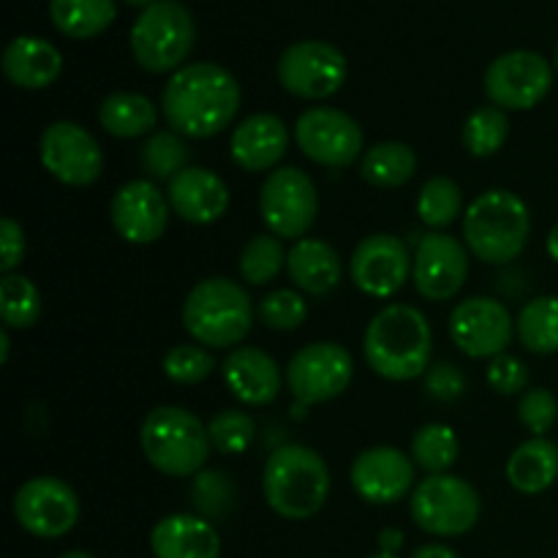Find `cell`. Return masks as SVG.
I'll return each instance as SVG.
<instances>
[{
    "instance_id": "1",
    "label": "cell",
    "mask_w": 558,
    "mask_h": 558,
    "mask_svg": "<svg viewBox=\"0 0 558 558\" xmlns=\"http://www.w3.org/2000/svg\"><path fill=\"white\" fill-rule=\"evenodd\" d=\"M240 82L218 63H191L169 76L161 96L163 118L169 129L191 140H210L238 118Z\"/></svg>"
},
{
    "instance_id": "2",
    "label": "cell",
    "mask_w": 558,
    "mask_h": 558,
    "mask_svg": "<svg viewBox=\"0 0 558 558\" xmlns=\"http://www.w3.org/2000/svg\"><path fill=\"white\" fill-rule=\"evenodd\" d=\"M371 368L390 381H412L428 374L434 332L414 305H387L371 319L363 338Z\"/></svg>"
},
{
    "instance_id": "3",
    "label": "cell",
    "mask_w": 558,
    "mask_h": 558,
    "mask_svg": "<svg viewBox=\"0 0 558 558\" xmlns=\"http://www.w3.org/2000/svg\"><path fill=\"white\" fill-rule=\"evenodd\" d=\"M262 490L276 515L287 521H305L314 518L330 496V469L311 447H278L265 463Z\"/></svg>"
},
{
    "instance_id": "4",
    "label": "cell",
    "mask_w": 558,
    "mask_h": 558,
    "mask_svg": "<svg viewBox=\"0 0 558 558\" xmlns=\"http://www.w3.org/2000/svg\"><path fill=\"white\" fill-rule=\"evenodd\" d=\"M532 234L526 202L505 189L480 194L463 213V240L485 265H505L521 256Z\"/></svg>"
},
{
    "instance_id": "5",
    "label": "cell",
    "mask_w": 558,
    "mask_h": 558,
    "mask_svg": "<svg viewBox=\"0 0 558 558\" xmlns=\"http://www.w3.org/2000/svg\"><path fill=\"white\" fill-rule=\"evenodd\" d=\"M183 325L199 347H238L254 325V303L232 278H205L185 298Z\"/></svg>"
},
{
    "instance_id": "6",
    "label": "cell",
    "mask_w": 558,
    "mask_h": 558,
    "mask_svg": "<svg viewBox=\"0 0 558 558\" xmlns=\"http://www.w3.org/2000/svg\"><path fill=\"white\" fill-rule=\"evenodd\" d=\"M140 445L147 463L167 477H194L213 450L207 425L183 407H158L145 417Z\"/></svg>"
},
{
    "instance_id": "7",
    "label": "cell",
    "mask_w": 558,
    "mask_h": 558,
    "mask_svg": "<svg viewBox=\"0 0 558 558\" xmlns=\"http://www.w3.org/2000/svg\"><path fill=\"white\" fill-rule=\"evenodd\" d=\"M194 41V16L178 0H156L140 11L131 27V54L150 74L183 69Z\"/></svg>"
},
{
    "instance_id": "8",
    "label": "cell",
    "mask_w": 558,
    "mask_h": 558,
    "mask_svg": "<svg viewBox=\"0 0 558 558\" xmlns=\"http://www.w3.org/2000/svg\"><path fill=\"white\" fill-rule=\"evenodd\" d=\"M412 521L434 537H461L480 521L483 501L474 485L456 474H428L409 496Z\"/></svg>"
},
{
    "instance_id": "9",
    "label": "cell",
    "mask_w": 558,
    "mask_h": 558,
    "mask_svg": "<svg viewBox=\"0 0 558 558\" xmlns=\"http://www.w3.org/2000/svg\"><path fill=\"white\" fill-rule=\"evenodd\" d=\"M259 213L267 232L281 240H303L319 216V194L303 169L278 167L259 191Z\"/></svg>"
},
{
    "instance_id": "10",
    "label": "cell",
    "mask_w": 558,
    "mask_h": 558,
    "mask_svg": "<svg viewBox=\"0 0 558 558\" xmlns=\"http://www.w3.org/2000/svg\"><path fill=\"white\" fill-rule=\"evenodd\" d=\"M349 63L338 47L327 41H298L283 49L278 60V82L283 90L308 101H322L347 82Z\"/></svg>"
},
{
    "instance_id": "11",
    "label": "cell",
    "mask_w": 558,
    "mask_h": 558,
    "mask_svg": "<svg viewBox=\"0 0 558 558\" xmlns=\"http://www.w3.org/2000/svg\"><path fill=\"white\" fill-rule=\"evenodd\" d=\"M354 374L352 354L336 341H316L300 349L287 365V385L303 407L341 396Z\"/></svg>"
},
{
    "instance_id": "12",
    "label": "cell",
    "mask_w": 558,
    "mask_h": 558,
    "mask_svg": "<svg viewBox=\"0 0 558 558\" xmlns=\"http://www.w3.org/2000/svg\"><path fill=\"white\" fill-rule=\"evenodd\" d=\"M38 156L44 169L71 189L96 183L104 172L101 145L90 131L71 120H58L44 129L38 140Z\"/></svg>"
},
{
    "instance_id": "13",
    "label": "cell",
    "mask_w": 558,
    "mask_h": 558,
    "mask_svg": "<svg viewBox=\"0 0 558 558\" xmlns=\"http://www.w3.org/2000/svg\"><path fill=\"white\" fill-rule=\"evenodd\" d=\"M554 85V69L532 49L499 54L485 71V93L499 109H534Z\"/></svg>"
},
{
    "instance_id": "14",
    "label": "cell",
    "mask_w": 558,
    "mask_h": 558,
    "mask_svg": "<svg viewBox=\"0 0 558 558\" xmlns=\"http://www.w3.org/2000/svg\"><path fill=\"white\" fill-rule=\"evenodd\" d=\"M294 140L311 161L332 169L349 167L363 153V129L336 107L305 109L294 125Z\"/></svg>"
},
{
    "instance_id": "15",
    "label": "cell",
    "mask_w": 558,
    "mask_h": 558,
    "mask_svg": "<svg viewBox=\"0 0 558 558\" xmlns=\"http://www.w3.org/2000/svg\"><path fill=\"white\" fill-rule=\"evenodd\" d=\"M14 518L33 537L58 539L80 521V499L63 480L33 477L16 490Z\"/></svg>"
},
{
    "instance_id": "16",
    "label": "cell",
    "mask_w": 558,
    "mask_h": 558,
    "mask_svg": "<svg viewBox=\"0 0 558 558\" xmlns=\"http://www.w3.org/2000/svg\"><path fill=\"white\" fill-rule=\"evenodd\" d=\"M414 270L412 254L407 243L392 234H368L354 248L352 262H349V276L352 283L368 298H392L401 292L403 283L409 281Z\"/></svg>"
},
{
    "instance_id": "17",
    "label": "cell",
    "mask_w": 558,
    "mask_h": 558,
    "mask_svg": "<svg viewBox=\"0 0 558 558\" xmlns=\"http://www.w3.org/2000/svg\"><path fill=\"white\" fill-rule=\"evenodd\" d=\"M515 322L494 298H469L450 316V336L469 357H499L510 347Z\"/></svg>"
},
{
    "instance_id": "18",
    "label": "cell",
    "mask_w": 558,
    "mask_h": 558,
    "mask_svg": "<svg viewBox=\"0 0 558 558\" xmlns=\"http://www.w3.org/2000/svg\"><path fill=\"white\" fill-rule=\"evenodd\" d=\"M414 287L425 300H452L469 276V251L447 232L423 234L414 254Z\"/></svg>"
},
{
    "instance_id": "19",
    "label": "cell",
    "mask_w": 558,
    "mask_h": 558,
    "mask_svg": "<svg viewBox=\"0 0 558 558\" xmlns=\"http://www.w3.org/2000/svg\"><path fill=\"white\" fill-rule=\"evenodd\" d=\"M169 210V199L150 180H131L114 191L109 202V221L125 243L150 245L167 232Z\"/></svg>"
},
{
    "instance_id": "20",
    "label": "cell",
    "mask_w": 558,
    "mask_h": 558,
    "mask_svg": "<svg viewBox=\"0 0 558 558\" xmlns=\"http://www.w3.org/2000/svg\"><path fill=\"white\" fill-rule=\"evenodd\" d=\"M412 456L398 447H368L352 463V488L368 505H396L412 496L414 485Z\"/></svg>"
},
{
    "instance_id": "21",
    "label": "cell",
    "mask_w": 558,
    "mask_h": 558,
    "mask_svg": "<svg viewBox=\"0 0 558 558\" xmlns=\"http://www.w3.org/2000/svg\"><path fill=\"white\" fill-rule=\"evenodd\" d=\"M289 147V131L278 114H248L232 134V161L243 172H272L283 161Z\"/></svg>"
},
{
    "instance_id": "22",
    "label": "cell",
    "mask_w": 558,
    "mask_h": 558,
    "mask_svg": "<svg viewBox=\"0 0 558 558\" xmlns=\"http://www.w3.org/2000/svg\"><path fill=\"white\" fill-rule=\"evenodd\" d=\"M167 199L174 216L196 223V227H205V223H216L227 213L229 189L210 169L189 167L178 178L169 180Z\"/></svg>"
},
{
    "instance_id": "23",
    "label": "cell",
    "mask_w": 558,
    "mask_h": 558,
    "mask_svg": "<svg viewBox=\"0 0 558 558\" xmlns=\"http://www.w3.org/2000/svg\"><path fill=\"white\" fill-rule=\"evenodd\" d=\"M223 381L245 407H267L281 396V368L256 347H238L223 360Z\"/></svg>"
},
{
    "instance_id": "24",
    "label": "cell",
    "mask_w": 558,
    "mask_h": 558,
    "mask_svg": "<svg viewBox=\"0 0 558 558\" xmlns=\"http://www.w3.org/2000/svg\"><path fill=\"white\" fill-rule=\"evenodd\" d=\"M150 550L156 558H218L221 537L207 518L174 512L153 526Z\"/></svg>"
},
{
    "instance_id": "25",
    "label": "cell",
    "mask_w": 558,
    "mask_h": 558,
    "mask_svg": "<svg viewBox=\"0 0 558 558\" xmlns=\"http://www.w3.org/2000/svg\"><path fill=\"white\" fill-rule=\"evenodd\" d=\"M63 71V54L38 36H16L3 52V74L22 90L49 87Z\"/></svg>"
},
{
    "instance_id": "26",
    "label": "cell",
    "mask_w": 558,
    "mask_h": 558,
    "mask_svg": "<svg viewBox=\"0 0 558 558\" xmlns=\"http://www.w3.org/2000/svg\"><path fill=\"white\" fill-rule=\"evenodd\" d=\"M287 272L294 287L314 298H325L341 283L343 262L332 245L325 240L303 238L292 245L287 259Z\"/></svg>"
},
{
    "instance_id": "27",
    "label": "cell",
    "mask_w": 558,
    "mask_h": 558,
    "mask_svg": "<svg viewBox=\"0 0 558 558\" xmlns=\"http://www.w3.org/2000/svg\"><path fill=\"white\" fill-rule=\"evenodd\" d=\"M558 477V445L545 436L523 441L507 461V480L515 490L537 496L548 490Z\"/></svg>"
},
{
    "instance_id": "28",
    "label": "cell",
    "mask_w": 558,
    "mask_h": 558,
    "mask_svg": "<svg viewBox=\"0 0 558 558\" xmlns=\"http://www.w3.org/2000/svg\"><path fill=\"white\" fill-rule=\"evenodd\" d=\"M98 120L107 134L118 136V140H136V136L153 134L158 112L150 98L142 93L118 90L104 98L98 107Z\"/></svg>"
},
{
    "instance_id": "29",
    "label": "cell",
    "mask_w": 558,
    "mask_h": 558,
    "mask_svg": "<svg viewBox=\"0 0 558 558\" xmlns=\"http://www.w3.org/2000/svg\"><path fill=\"white\" fill-rule=\"evenodd\" d=\"M114 14V0H49L52 25L76 41L101 36L112 25Z\"/></svg>"
},
{
    "instance_id": "30",
    "label": "cell",
    "mask_w": 558,
    "mask_h": 558,
    "mask_svg": "<svg viewBox=\"0 0 558 558\" xmlns=\"http://www.w3.org/2000/svg\"><path fill=\"white\" fill-rule=\"evenodd\" d=\"M417 172V156L403 142H379L371 147L360 163L365 183L376 189H401Z\"/></svg>"
},
{
    "instance_id": "31",
    "label": "cell",
    "mask_w": 558,
    "mask_h": 558,
    "mask_svg": "<svg viewBox=\"0 0 558 558\" xmlns=\"http://www.w3.org/2000/svg\"><path fill=\"white\" fill-rule=\"evenodd\" d=\"M515 332L523 347L534 354L558 352V298L545 294L526 303L518 314Z\"/></svg>"
},
{
    "instance_id": "32",
    "label": "cell",
    "mask_w": 558,
    "mask_h": 558,
    "mask_svg": "<svg viewBox=\"0 0 558 558\" xmlns=\"http://www.w3.org/2000/svg\"><path fill=\"white\" fill-rule=\"evenodd\" d=\"M289 254L283 251V240L276 238L272 232L256 234L240 251V276L248 281L251 287H265V283L276 281L281 270L287 267Z\"/></svg>"
},
{
    "instance_id": "33",
    "label": "cell",
    "mask_w": 558,
    "mask_h": 558,
    "mask_svg": "<svg viewBox=\"0 0 558 558\" xmlns=\"http://www.w3.org/2000/svg\"><path fill=\"white\" fill-rule=\"evenodd\" d=\"M189 142L178 131H153L140 147V163L153 180H174L189 169Z\"/></svg>"
},
{
    "instance_id": "34",
    "label": "cell",
    "mask_w": 558,
    "mask_h": 558,
    "mask_svg": "<svg viewBox=\"0 0 558 558\" xmlns=\"http://www.w3.org/2000/svg\"><path fill=\"white\" fill-rule=\"evenodd\" d=\"M417 216L434 232L452 227L463 216V191L450 178H430L420 189Z\"/></svg>"
},
{
    "instance_id": "35",
    "label": "cell",
    "mask_w": 558,
    "mask_h": 558,
    "mask_svg": "<svg viewBox=\"0 0 558 558\" xmlns=\"http://www.w3.org/2000/svg\"><path fill=\"white\" fill-rule=\"evenodd\" d=\"M458 436L450 425L428 423L414 434L412 461L428 474H447L458 461Z\"/></svg>"
},
{
    "instance_id": "36",
    "label": "cell",
    "mask_w": 558,
    "mask_h": 558,
    "mask_svg": "<svg viewBox=\"0 0 558 558\" xmlns=\"http://www.w3.org/2000/svg\"><path fill=\"white\" fill-rule=\"evenodd\" d=\"M0 316L5 330H27L41 316V294L25 276H9L0 281Z\"/></svg>"
},
{
    "instance_id": "37",
    "label": "cell",
    "mask_w": 558,
    "mask_h": 558,
    "mask_svg": "<svg viewBox=\"0 0 558 558\" xmlns=\"http://www.w3.org/2000/svg\"><path fill=\"white\" fill-rule=\"evenodd\" d=\"M510 134V120L499 107H480L463 123V145L472 156L488 158L501 150Z\"/></svg>"
},
{
    "instance_id": "38",
    "label": "cell",
    "mask_w": 558,
    "mask_h": 558,
    "mask_svg": "<svg viewBox=\"0 0 558 558\" xmlns=\"http://www.w3.org/2000/svg\"><path fill=\"white\" fill-rule=\"evenodd\" d=\"M191 507H194L196 515L207 518H223L234 505V485L229 480L227 472H216V469H202L199 474H194V483H191Z\"/></svg>"
},
{
    "instance_id": "39",
    "label": "cell",
    "mask_w": 558,
    "mask_h": 558,
    "mask_svg": "<svg viewBox=\"0 0 558 558\" xmlns=\"http://www.w3.org/2000/svg\"><path fill=\"white\" fill-rule=\"evenodd\" d=\"M207 434H210L213 447L223 456H240L251 447L256 436V423L248 412L240 409H223L216 417L207 423Z\"/></svg>"
},
{
    "instance_id": "40",
    "label": "cell",
    "mask_w": 558,
    "mask_h": 558,
    "mask_svg": "<svg viewBox=\"0 0 558 558\" xmlns=\"http://www.w3.org/2000/svg\"><path fill=\"white\" fill-rule=\"evenodd\" d=\"M213 371H216V360L205 347H196V343H180L169 349L163 357V374L174 385H199Z\"/></svg>"
},
{
    "instance_id": "41",
    "label": "cell",
    "mask_w": 558,
    "mask_h": 558,
    "mask_svg": "<svg viewBox=\"0 0 558 558\" xmlns=\"http://www.w3.org/2000/svg\"><path fill=\"white\" fill-rule=\"evenodd\" d=\"M259 319L265 322L270 330H283L292 332L298 330L300 325L308 316V305H305V298L294 289H276V292L265 294L259 303Z\"/></svg>"
},
{
    "instance_id": "42",
    "label": "cell",
    "mask_w": 558,
    "mask_h": 558,
    "mask_svg": "<svg viewBox=\"0 0 558 558\" xmlns=\"http://www.w3.org/2000/svg\"><path fill=\"white\" fill-rule=\"evenodd\" d=\"M518 417L534 436H545L558 420L556 396L545 387H534V390L523 392L521 403H518Z\"/></svg>"
},
{
    "instance_id": "43",
    "label": "cell",
    "mask_w": 558,
    "mask_h": 558,
    "mask_svg": "<svg viewBox=\"0 0 558 558\" xmlns=\"http://www.w3.org/2000/svg\"><path fill=\"white\" fill-rule=\"evenodd\" d=\"M526 381L529 371L518 357H512V354H499V357L490 360L488 385L494 387L496 392H501V396H515V392H521L523 387H526Z\"/></svg>"
},
{
    "instance_id": "44",
    "label": "cell",
    "mask_w": 558,
    "mask_h": 558,
    "mask_svg": "<svg viewBox=\"0 0 558 558\" xmlns=\"http://www.w3.org/2000/svg\"><path fill=\"white\" fill-rule=\"evenodd\" d=\"M425 392L436 401H456L466 392V376L463 371H458V365L436 363L425 374Z\"/></svg>"
},
{
    "instance_id": "45",
    "label": "cell",
    "mask_w": 558,
    "mask_h": 558,
    "mask_svg": "<svg viewBox=\"0 0 558 558\" xmlns=\"http://www.w3.org/2000/svg\"><path fill=\"white\" fill-rule=\"evenodd\" d=\"M0 270L9 276L16 265L22 262L25 256V232H22L20 223L14 218H3L0 221Z\"/></svg>"
},
{
    "instance_id": "46",
    "label": "cell",
    "mask_w": 558,
    "mask_h": 558,
    "mask_svg": "<svg viewBox=\"0 0 558 558\" xmlns=\"http://www.w3.org/2000/svg\"><path fill=\"white\" fill-rule=\"evenodd\" d=\"M412 558H458V554L452 548H447V545H423V548H417L412 554Z\"/></svg>"
},
{
    "instance_id": "47",
    "label": "cell",
    "mask_w": 558,
    "mask_h": 558,
    "mask_svg": "<svg viewBox=\"0 0 558 558\" xmlns=\"http://www.w3.org/2000/svg\"><path fill=\"white\" fill-rule=\"evenodd\" d=\"M379 545H381V554H396V550L403 545V534L398 532V529H385L379 537Z\"/></svg>"
},
{
    "instance_id": "48",
    "label": "cell",
    "mask_w": 558,
    "mask_h": 558,
    "mask_svg": "<svg viewBox=\"0 0 558 558\" xmlns=\"http://www.w3.org/2000/svg\"><path fill=\"white\" fill-rule=\"evenodd\" d=\"M548 254H550V259L558 262V223L550 229V234H548Z\"/></svg>"
},
{
    "instance_id": "49",
    "label": "cell",
    "mask_w": 558,
    "mask_h": 558,
    "mask_svg": "<svg viewBox=\"0 0 558 558\" xmlns=\"http://www.w3.org/2000/svg\"><path fill=\"white\" fill-rule=\"evenodd\" d=\"M0 360L9 363V330L0 332Z\"/></svg>"
},
{
    "instance_id": "50",
    "label": "cell",
    "mask_w": 558,
    "mask_h": 558,
    "mask_svg": "<svg viewBox=\"0 0 558 558\" xmlns=\"http://www.w3.org/2000/svg\"><path fill=\"white\" fill-rule=\"evenodd\" d=\"M60 558H96V556L87 554V550H69V554H63Z\"/></svg>"
},
{
    "instance_id": "51",
    "label": "cell",
    "mask_w": 558,
    "mask_h": 558,
    "mask_svg": "<svg viewBox=\"0 0 558 558\" xmlns=\"http://www.w3.org/2000/svg\"><path fill=\"white\" fill-rule=\"evenodd\" d=\"M123 3L134 5V9H147L150 3H156V0H123Z\"/></svg>"
},
{
    "instance_id": "52",
    "label": "cell",
    "mask_w": 558,
    "mask_h": 558,
    "mask_svg": "<svg viewBox=\"0 0 558 558\" xmlns=\"http://www.w3.org/2000/svg\"><path fill=\"white\" fill-rule=\"evenodd\" d=\"M368 558H398L396 554H376V556H368Z\"/></svg>"
},
{
    "instance_id": "53",
    "label": "cell",
    "mask_w": 558,
    "mask_h": 558,
    "mask_svg": "<svg viewBox=\"0 0 558 558\" xmlns=\"http://www.w3.org/2000/svg\"><path fill=\"white\" fill-rule=\"evenodd\" d=\"M556 69H558V49H556Z\"/></svg>"
}]
</instances>
